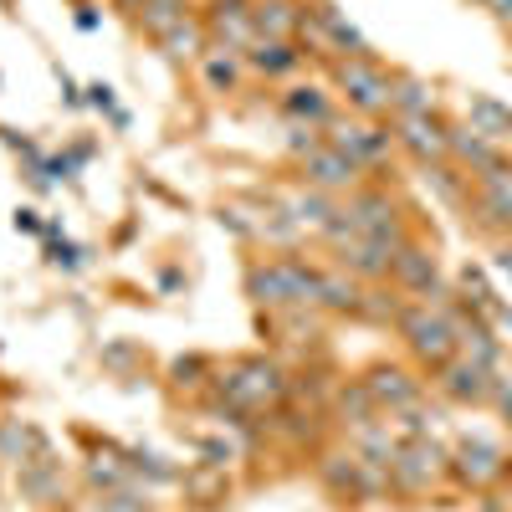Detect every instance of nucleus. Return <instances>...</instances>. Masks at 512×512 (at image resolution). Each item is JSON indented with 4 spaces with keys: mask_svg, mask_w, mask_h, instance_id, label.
Returning <instances> with one entry per match:
<instances>
[{
    "mask_svg": "<svg viewBox=\"0 0 512 512\" xmlns=\"http://www.w3.org/2000/svg\"><path fill=\"white\" fill-rule=\"evenodd\" d=\"M159 41H164V52H169V57H175V62H190V57H205V31H200L195 21H180L175 31H164Z\"/></svg>",
    "mask_w": 512,
    "mask_h": 512,
    "instance_id": "4be33fe9",
    "label": "nucleus"
},
{
    "mask_svg": "<svg viewBox=\"0 0 512 512\" xmlns=\"http://www.w3.org/2000/svg\"><path fill=\"white\" fill-rule=\"evenodd\" d=\"M364 384H369V395L379 400V410H384V405H390V410H410V405L420 400V384H415L405 369H374Z\"/></svg>",
    "mask_w": 512,
    "mask_h": 512,
    "instance_id": "f8f14e48",
    "label": "nucleus"
},
{
    "mask_svg": "<svg viewBox=\"0 0 512 512\" xmlns=\"http://www.w3.org/2000/svg\"><path fill=\"white\" fill-rule=\"evenodd\" d=\"M466 113H472V128H477L482 139H492V144H507V139H512V108H507V103H497V98H487V93H472Z\"/></svg>",
    "mask_w": 512,
    "mask_h": 512,
    "instance_id": "4468645a",
    "label": "nucleus"
},
{
    "mask_svg": "<svg viewBox=\"0 0 512 512\" xmlns=\"http://www.w3.org/2000/svg\"><path fill=\"white\" fill-rule=\"evenodd\" d=\"M425 185H431L446 205H461L466 200V175H456L451 164H425Z\"/></svg>",
    "mask_w": 512,
    "mask_h": 512,
    "instance_id": "b1692460",
    "label": "nucleus"
},
{
    "mask_svg": "<svg viewBox=\"0 0 512 512\" xmlns=\"http://www.w3.org/2000/svg\"><path fill=\"white\" fill-rule=\"evenodd\" d=\"M205 77H210V88H231V82H236V57H231V47L205 52Z\"/></svg>",
    "mask_w": 512,
    "mask_h": 512,
    "instance_id": "a878e982",
    "label": "nucleus"
},
{
    "mask_svg": "<svg viewBox=\"0 0 512 512\" xmlns=\"http://www.w3.org/2000/svg\"><path fill=\"white\" fill-rule=\"evenodd\" d=\"M395 241H384V236H354L344 241V272L354 277H369V282H384L395 272Z\"/></svg>",
    "mask_w": 512,
    "mask_h": 512,
    "instance_id": "0eeeda50",
    "label": "nucleus"
},
{
    "mask_svg": "<svg viewBox=\"0 0 512 512\" xmlns=\"http://www.w3.org/2000/svg\"><path fill=\"white\" fill-rule=\"evenodd\" d=\"M123 6H134V11H139V6H144V0H123Z\"/></svg>",
    "mask_w": 512,
    "mask_h": 512,
    "instance_id": "f704fd0d",
    "label": "nucleus"
},
{
    "mask_svg": "<svg viewBox=\"0 0 512 512\" xmlns=\"http://www.w3.org/2000/svg\"><path fill=\"white\" fill-rule=\"evenodd\" d=\"M338 88L349 93V103H354L364 118L390 113V77H384L369 57H349V62H338Z\"/></svg>",
    "mask_w": 512,
    "mask_h": 512,
    "instance_id": "f03ea898",
    "label": "nucleus"
},
{
    "mask_svg": "<svg viewBox=\"0 0 512 512\" xmlns=\"http://www.w3.org/2000/svg\"><path fill=\"white\" fill-rule=\"evenodd\" d=\"M492 369H482V364H472V359H446L441 364V395L446 400H456V405H482V400H492Z\"/></svg>",
    "mask_w": 512,
    "mask_h": 512,
    "instance_id": "423d86ee",
    "label": "nucleus"
},
{
    "mask_svg": "<svg viewBox=\"0 0 512 512\" xmlns=\"http://www.w3.org/2000/svg\"><path fill=\"white\" fill-rule=\"evenodd\" d=\"M303 169H308V180H313L318 190H354V180H359V164H354L344 149H333V144L313 149Z\"/></svg>",
    "mask_w": 512,
    "mask_h": 512,
    "instance_id": "6e6552de",
    "label": "nucleus"
},
{
    "mask_svg": "<svg viewBox=\"0 0 512 512\" xmlns=\"http://www.w3.org/2000/svg\"><path fill=\"white\" fill-rule=\"evenodd\" d=\"M359 282L354 277H338V272H323V282H318V303L323 308H333V313H359Z\"/></svg>",
    "mask_w": 512,
    "mask_h": 512,
    "instance_id": "6ab92c4d",
    "label": "nucleus"
},
{
    "mask_svg": "<svg viewBox=\"0 0 512 512\" xmlns=\"http://www.w3.org/2000/svg\"><path fill=\"white\" fill-rule=\"evenodd\" d=\"M487 11H492L497 21H512V0H487Z\"/></svg>",
    "mask_w": 512,
    "mask_h": 512,
    "instance_id": "7c9ffc66",
    "label": "nucleus"
},
{
    "mask_svg": "<svg viewBox=\"0 0 512 512\" xmlns=\"http://www.w3.org/2000/svg\"><path fill=\"white\" fill-rule=\"evenodd\" d=\"M497 272H507V277H512V246H502V251H497Z\"/></svg>",
    "mask_w": 512,
    "mask_h": 512,
    "instance_id": "473e14b6",
    "label": "nucleus"
},
{
    "mask_svg": "<svg viewBox=\"0 0 512 512\" xmlns=\"http://www.w3.org/2000/svg\"><path fill=\"white\" fill-rule=\"evenodd\" d=\"M282 108H287V118L313 123V128L333 123V108H328V93H323V88H292V93L282 98Z\"/></svg>",
    "mask_w": 512,
    "mask_h": 512,
    "instance_id": "a211bd4d",
    "label": "nucleus"
},
{
    "mask_svg": "<svg viewBox=\"0 0 512 512\" xmlns=\"http://www.w3.org/2000/svg\"><path fill=\"white\" fill-rule=\"evenodd\" d=\"M98 512H149V502H144V497H134V492H118V497H108Z\"/></svg>",
    "mask_w": 512,
    "mask_h": 512,
    "instance_id": "c85d7f7f",
    "label": "nucleus"
},
{
    "mask_svg": "<svg viewBox=\"0 0 512 512\" xmlns=\"http://www.w3.org/2000/svg\"><path fill=\"white\" fill-rule=\"evenodd\" d=\"M297 62H303V52H292V41H256V52H251V67L267 77H282Z\"/></svg>",
    "mask_w": 512,
    "mask_h": 512,
    "instance_id": "aec40b11",
    "label": "nucleus"
},
{
    "mask_svg": "<svg viewBox=\"0 0 512 512\" xmlns=\"http://www.w3.org/2000/svg\"><path fill=\"white\" fill-rule=\"evenodd\" d=\"M359 313L364 318H379V323H395L400 318V303H395V297H384V292H364L359 297Z\"/></svg>",
    "mask_w": 512,
    "mask_h": 512,
    "instance_id": "bb28decb",
    "label": "nucleus"
},
{
    "mask_svg": "<svg viewBox=\"0 0 512 512\" xmlns=\"http://www.w3.org/2000/svg\"><path fill=\"white\" fill-rule=\"evenodd\" d=\"M180 21H185V0H144V6H139V26L154 31V36L175 31Z\"/></svg>",
    "mask_w": 512,
    "mask_h": 512,
    "instance_id": "412c9836",
    "label": "nucleus"
},
{
    "mask_svg": "<svg viewBox=\"0 0 512 512\" xmlns=\"http://www.w3.org/2000/svg\"><path fill=\"white\" fill-rule=\"evenodd\" d=\"M251 21H256V31H267V41H287L303 26V11H292V0H256Z\"/></svg>",
    "mask_w": 512,
    "mask_h": 512,
    "instance_id": "f3484780",
    "label": "nucleus"
},
{
    "mask_svg": "<svg viewBox=\"0 0 512 512\" xmlns=\"http://www.w3.org/2000/svg\"><path fill=\"white\" fill-rule=\"evenodd\" d=\"M420 164H441V154H451L446 144V128L436 118H400V134H395Z\"/></svg>",
    "mask_w": 512,
    "mask_h": 512,
    "instance_id": "1a4fd4ad",
    "label": "nucleus"
},
{
    "mask_svg": "<svg viewBox=\"0 0 512 512\" xmlns=\"http://www.w3.org/2000/svg\"><path fill=\"white\" fill-rule=\"evenodd\" d=\"M210 31H216L226 47H246L256 21H251V0H216V11H210Z\"/></svg>",
    "mask_w": 512,
    "mask_h": 512,
    "instance_id": "9b49d317",
    "label": "nucleus"
},
{
    "mask_svg": "<svg viewBox=\"0 0 512 512\" xmlns=\"http://www.w3.org/2000/svg\"><path fill=\"white\" fill-rule=\"evenodd\" d=\"M390 472H395V482H400L405 492H420V487H431V482L446 472V451H441V446H431L425 436H415L410 446H400V451H395Z\"/></svg>",
    "mask_w": 512,
    "mask_h": 512,
    "instance_id": "20e7f679",
    "label": "nucleus"
},
{
    "mask_svg": "<svg viewBox=\"0 0 512 512\" xmlns=\"http://www.w3.org/2000/svg\"><path fill=\"white\" fill-rule=\"evenodd\" d=\"M287 210H292V221H297V226H328V221L338 216L328 195H303V200H292Z\"/></svg>",
    "mask_w": 512,
    "mask_h": 512,
    "instance_id": "393cba45",
    "label": "nucleus"
},
{
    "mask_svg": "<svg viewBox=\"0 0 512 512\" xmlns=\"http://www.w3.org/2000/svg\"><path fill=\"white\" fill-rule=\"evenodd\" d=\"M344 216L354 221V231H359V236H384V241L405 246V231H400V210H395V200L384 195V190H354Z\"/></svg>",
    "mask_w": 512,
    "mask_h": 512,
    "instance_id": "7ed1b4c3",
    "label": "nucleus"
},
{
    "mask_svg": "<svg viewBox=\"0 0 512 512\" xmlns=\"http://www.w3.org/2000/svg\"><path fill=\"white\" fill-rule=\"evenodd\" d=\"M390 108L400 118H431L436 113V93L420 77H390Z\"/></svg>",
    "mask_w": 512,
    "mask_h": 512,
    "instance_id": "dca6fc26",
    "label": "nucleus"
},
{
    "mask_svg": "<svg viewBox=\"0 0 512 512\" xmlns=\"http://www.w3.org/2000/svg\"><path fill=\"white\" fill-rule=\"evenodd\" d=\"M287 144H292L297 154H313V149H323V144H318V128H313V123H292V139H287Z\"/></svg>",
    "mask_w": 512,
    "mask_h": 512,
    "instance_id": "cd10ccee",
    "label": "nucleus"
},
{
    "mask_svg": "<svg viewBox=\"0 0 512 512\" xmlns=\"http://www.w3.org/2000/svg\"><path fill=\"white\" fill-rule=\"evenodd\" d=\"M395 328L410 338V349L425 359V364H446V359H456V338H451V328H446V318L436 313V308H400V318H395Z\"/></svg>",
    "mask_w": 512,
    "mask_h": 512,
    "instance_id": "f257e3e1",
    "label": "nucleus"
},
{
    "mask_svg": "<svg viewBox=\"0 0 512 512\" xmlns=\"http://www.w3.org/2000/svg\"><path fill=\"white\" fill-rule=\"evenodd\" d=\"M492 400H497V405H502V415L512 420V384H507V379H497V384H492Z\"/></svg>",
    "mask_w": 512,
    "mask_h": 512,
    "instance_id": "c756f323",
    "label": "nucleus"
},
{
    "mask_svg": "<svg viewBox=\"0 0 512 512\" xmlns=\"http://www.w3.org/2000/svg\"><path fill=\"white\" fill-rule=\"evenodd\" d=\"M456 477L472 482V487H487L492 477H502V451L487 446V441H466L456 451Z\"/></svg>",
    "mask_w": 512,
    "mask_h": 512,
    "instance_id": "ddd939ff",
    "label": "nucleus"
},
{
    "mask_svg": "<svg viewBox=\"0 0 512 512\" xmlns=\"http://www.w3.org/2000/svg\"><path fill=\"white\" fill-rule=\"evenodd\" d=\"M77 26H82V31H98V16H93L88 6H77Z\"/></svg>",
    "mask_w": 512,
    "mask_h": 512,
    "instance_id": "2f4dec72",
    "label": "nucleus"
},
{
    "mask_svg": "<svg viewBox=\"0 0 512 512\" xmlns=\"http://www.w3.org/2000/svg\"><path fill=\"white\" fill-rule=\"evenodd\" d=\"M338 410L349 415V425H374V415H379V400L369 395V384L364 379H354L344 395H338Z\"/></svg>",
    "mask_w": 512,
    "mask_h": 512,
    "instance_id": "5701e85b",
    "label": "nucleus"
},
{
    "mask_svg": "<svg viewBox=\"0 0 512 512\" xmlns=\"http://www.w3.org/2000/svg\"><path fill=\"white\" fill-rule=\"evenodd\" d=\"M492 318H497V323H502V328H507V333H512V308H497V313H492Z\"/></svg>",
    "mask_w": 512,
    "mask_h": 512,
    "instance_id": "72a5a7b5",
    "label": "nucleus"
},
{
    "mask_svg": "<svg viewBox=\"0 0 512 512\" xmlns=\"http://www.w3.org/2000/svg\"><path fill=\"white\" fill-rule=\"evenodd\" d=\"M328 128H333L328 144H333V149H344L359 169L390 159V134H384V128H374V123H338V118H333Z\"/></svg>",
    "mask_w": 512,
    "mask_h": 512,
    "instance_id": "39448f33",
    "label": "nucleus"
},
{
    "mask_svg": "<svg viewBox=\"0 0 512 512\" xmlns=\"http://www.w3.org/2000/svg\"><path fill=\"white\" fill-rule=\"evenodd\" d=\"M446 144H451V154L461 159V164H472L477 175H492V169H507L502 164V149L492 144V139H482L477 128L466 134V128H446Z\"/></svg>",
    "mask_w": 512,
    "mask_h": 512,
    "instance_id": "9d476101",
    "label": "nucleus"
},
{
    "mask_svg": "<svg viewBox=\"0 0 512 512\" xmlns=\"http://www.w3.org/2000/svg\"><path fill=\"white\" fill-rule=\"evenodd\" d=\"M477 205H482V216H487V221L512 226V175H507V169H492V175H482V185H477Z\"/></svg>",
    "mask_w": 512,
    "mask_h": 512,
    "instance_id": "2eb2a0df",
    "label": "nucleus"
}]
</instances>
